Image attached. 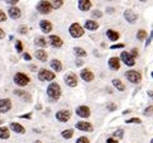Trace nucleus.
Wrapping results in <instances>:
<instances>
[{
	"instance_id": "1",
	"label": "nucleus",
	"mask_w": 153,
	"mask_h": 143,
	"mask_svg": "<svg viewBox=\"0 0 153 143\" xmlns=\"http://www.w3.org/2000/svg\"><path fill=\"white\" fill-rule=\"evenodd\" d=\"M46 92H47V96L50 98V100L57 101L62 95V89H61V86H59L57 82H51V84L47 86Z\"/></svg>"
},
{
	"instance_id": "2",
	"label": "nucleus",
	"mask_w": 153,
	"mask_h": 143,
	"mask_svg": "<svg viewBox=\"0 0 153 143\" xmlns=\"http://www.w3.org/2000/svg\"><path fill=\"white\" fill-rule=\"evenodd\" d=\"M124 75H125V77H127V80L129 82H132V84L138 85L142 82V74L137 70H128V71H125Z\"/></svg>"
},
{
	"instance_id": "3",
	"label": "nucleus",
	"mask_w": 153,
	"mask_h": 143,
	"mask_svg": "<svg viewBox=\"0 0 153 143\" xmlns=\"http://www.w3.org/2000/svg\"><path fill=\"white\" fill-rule=\"evenodd\" d=\"M52 10H53V7H52L51 1H48V0H41V1L37 4V12L39 14L47 15V14H50Z\"/></svg>"
},
{
	"instance_id": "4",
	"label": "nucleus",
	"mask_w": 153,
	"mask_h": 143,
	"mask_svg": "<svg viewBox=\"0 0 153 143\" xmlns=\"http://www.w3.org/2000/svg\"><path fill=\"white\" fill-rule=\"evenodd\" d=\"M68 33L72 38H81L85 34V29H84V27H81L79 23H72L68 28Z\"/></svg>"
},
{
	"instance_id": "5",
	"label": "nucleus",
	"mask_w": 153,
	"mask_h": 143,
	"mask_svg": "<svg viewBox=\"0 0 153 143\" xmlns=\"http://www.w3.org/2000/svg\"><path fill=\"white\" fill-rule=\"evenodd\" d=\"M13 80L15 82V85H18L20 87H24V86H27L30 82V77L28 75H25L24 72H17L14 75Z\"/></svg>"
},
{
	"instance_id": "6",
	"label": "nucleus",
	"mask_w": 153,
	"mask_h": 143,
	"mask_svg": "<svg viewBox=\"0 0 153 143\" xmlns=\"http://www.w3.org/2000/svg\"><path fill=\"white\" fill-rule=\"evenodd\" d=\"M54 79H56V74L51 70L41 69L38 71V80L39 81H53Z\"/></svg>"
},
{
	"instance_id": "7",
	"label": "nucleus",
	"mask_w": 153,
	"mask_h": 143,
	"mask_svg": "<svg viewBox=\"0 0 153 143\" xmlns=\"http://www.w3.org/2000/svg\"><path fill=\"white\" fill-rule=\"evenodd\" d=\"M120 62H123L125 66H128V67H133L135 65V58L130 54L128 51H123L120 53Z\"/></svg>"
},
{
	"instance_id": "8",
	"label": "nucleus",
	"mask_w": 153,
	"mask_h": 143,
	"mask_svg": "<svg viewBox=\"0 0 153 143\" xmlns=\"http://www.w3.org/2000/svg\"><path fill=\"white\" fill-rule=\"evenodd\" d=\"M56 119L61 123H67L71 119V112L68 109H62V110H58L56 113Z\"/></svg>"
},
{
	"instance_id": "9",
	"label": "nucleus",
	"mask_w": 153,
	"mask_h": 143,
	"mask_svg": "<svg viewBox=\"0 0 153 143\" xmlns=\"http://www.w3.org/2000/svg\"><path fill=\"white\" fill-rule=\"evenodd\" d=\"M75 128L81 132H92L94 130V125L90 122H86V120H80V122L75 124Z\"/></svg>"
},
{
	"instance_id": "10",
	"label": "nucleus",
	"mask_w": 153,
	"mask_h": 143,
	"mask_svg": "<svg viewBox=\"0 0 153 143\" xmlns=\"http://www.w3.org/2000/svg\"><path fill=\"white\" fill-rule=\"evenodd\" d=\"M76 115L80 118H84V119H87L91 115V110L90 108L87 105H80L76 108Z\"/></svg>"
},
{
	"instance_id": "11",
	"label": "nucleus",
	"mask_w": 153,
	"mask_h": 143,
	"mask_svg": "<svg viewBox=\"0 0 153 143\" xmlns=\"http://www.w3.org/2000/svg\"><path fill=\"white\" fill-rule=\"evenodd\" d=\"M63 81L66 82V85L68 87H76L77 86V76H76L74 72H68L65 75Z\"/></svg>"
},
{
	"instance_id": "12",
	"label": "nucleus",
	"mask_w": 153,
	"mask_h": 143,
	"mask_svg": "<svg viewBox=\"0 0 153 143\" xmlns=\"http://www.w3.org/2000/svg\"><path fill=\"white\" fill-rule=\"evenodd\" d=\"M123 16H124V19L127 20L129 24H134L135 22L138 20V15H137L132 9H127V10H124Z\"/></svg>"
},
{
	"instance_id": "13",
	"label": "nucleus",
	"mask_w": 153,
	"mask_h": 143,
	"mask_svg": "<svg viewBox=\"0 0 153 143\" xmlns=\"http://www.w3.org/2000/svg\"><path fill=\"white\" fill-rule=\"evenodd\" d=\"M108 66L109 69L113 70V71H119L120 67H122V62H120V58L119 57H110L108 61Z\"/></svg>"
},
{
	"instance_id": "14",
	"label": "nucleus",
	"mask_w": 153,
	"mask_h": 143,
	"mask_svg": "<svg viewBox=\"0 0 153 143\" xmlns=\"http://www.w3.org/2000/svg\"><path fill=\"white\" fill-rule=\"evenodd\" d=\"M48 42H50V45L53 47V48H61L63 46V41H62V38L59 37V36H50L48 37Z\"/></svg>"
},
{
	"instance_id": "15",
	"label": "nucleus",
	"mask_w": 153,
	"mask_h": 143,
	"mask_svg": "<svg viewBox=\"0 0 153 143\" xmlns=\"http://www.w3.org/2000/svg\"><path fill=\"white\" fill-rule=\"evenodd\" d=\"M80 77L85 82H91L92 80L95 79V75H94V72H92L91 70L82 69V70H81V72H80Z\"/></svg>"
},
{
	"instance_id": "16",
	"label": "nucleus",
	"mask_w": 153,
	"mask_h": 143,
	"mask_svg": "<svg viewBox=\"0 0 153 143\" xmlns=\"http://www.w3.org/2000/svg\"><path fill=\"white\" fill-rule=\"evenodd\" d=\"M10 109H12V100L8 98H4V99H0V113H8Z\"/></svg>"
},
{
	"instance_id": "17",
	"label": "nucleus",
	"mask_w": 153,
	"mask_h": 143,
	"mask_svg": "<svg viewBox=\"0 0 153 143\" xmlns=\"http://www.w3.org/2000/svg\"><path fill=\"white\" fill-rule=\"evenodd\" d=\"M39 28L42 31V33H45V34H48V33H51L52 29H53V25L50 20H46V19H43L39 22Z\"/></svg>"
},
{
	"instance_id": "18",
	"label": "nucleus",
	"mask_w": 153,
	"mask_h": 143,
	"mask_svg": "<svg viewBox=\"0 0 153 143\" xmlns=\"http://www.w3.org/2000/svg\"><path fill=\"white\" fill-rule=\"evenodd\" d=\"M99 23L95 20V19H87L85 22V24H84V29H87V31H90V32H95L99 29Z\"/></svg>"
},
{
	"instance_id": "19",
	"label": "nucleus",
	"mask_w": 153,
	"mask_h": 143,
	"mask_svg": "<svg viewBox=\"0 0 153 143\" xmlns=\"http://www.w3.org/2000/svg\"><path fill=\"white\" fill-rule=\"evenodd\" d=\"M8 14H9L10 18L15 20V19H19L22 16V10L18 7H15V5H12V7L9 8V10H8Z\"/></svg>"
},
{
	"instance_id": "20",
	"label": "nucleus",
	"mask_w": 153,
	"mask_h": 143,
	"mask_svg": "<svg viewBox=\"0 0 153 143\" xmlns=\"http://www.w3.org/2000/svg\"><path fill=\"white\" fill-rule=\"evenodd\" d=\"M77 7L81 12H89L92 7V3H91V0H79Z\"/></svg>"
},
{
	"instance_id": "21",
	"label": "nucleus",
	"mask_w": 153,
	"mask_h": 143,
	"mask_svg": "<svg viewBox=\"0 0 153 143\" xmlns=\"http://www.w3.org/2000/svg\"><path fill=\"white\" fill-rule=\"evenodd\" d=\"M50 66H51V69L53 70L54 74H56V72H61V71H62V62L59 61V60H57V58L51 60Z\"/></svg>"
},
{
	"instance_id": "22",
	"label": "nucleus",
	"mask_w": 153,
	"mask_h": 143,
	"mask_svg": "<svg viewBox=\"0 0 153 143\" xmlns=\"http://www.w3.org/2000/svg\"><path fill=\"white\" fill-rule=\"evenodd\" d=\"M111 85H113L114 89H117L118 91H125V89H127V86L124 85V82L120 79H113L111 80Z\"/></svg>"
},
{
	"instance_id": "23",
	"label": "nucleus",
	"mask_w": 153,
	"mask_h": 143,
	"mask_svg": "<svg viewBox=\"0 0 153 143\" xmlns=\"http://www.w3.org/2000/svg\"><path fill=\"white\" fill-rule=\"evenodd\" d=\"M10 129H12L13 132H15V133H18V134H24L25 133V128L20 123H10Z\"/></svg>"
},
{
	"instance_id": "24",
	"label": "nucleus",
	"mask_w": 153,
	"mask_h": 143,
	"mask_svg": "<svg viewBox=\"0 0 153 143\" xmlns=\"http://www.w3.org/2000/svg\"><path fill=\"white\" fill-rule=\"evenodd\" d=\"M106 37H108L109 41L117 42L119 38H120V34H119V32L114 31V29H108V31H106Z\"/></svg>"
},
{
	"instance_id": "25",
	"label": "nucleus",
	"mask_w": 153,
	"mask_h": 143,
	"mask_svg": "<svg viewBox=\"0 0 153 143\" xmlns=\"http://www.w3.org/2000/svg\"><path fill=\"white\" fill-rule=\"evenodd\" d=\"M36 58L37 60H39V61L41 62H46L47 61V58H48V54H47V52L45 51V49H37V51H36Z\"/></svg>"
},
{
	"instance_id": "26",
	"label": "nucleus",
	"mask_w": 153,
	"mask_h": 143,
	"mask_svg": "<svg viewBox=\"0 0 153 143\" xmlns=\"http://www.w3.org/2000/svg\"><path fill=\"white\" fill-rule=\"evenodd\" d=\"M14 94L18 95L20 99H23V100H25V101H30L32 100L30 94L29 92H27V91H24V90H14Z\"/></svg>"
},
{
	"instance_id": "27",
	"label": "nucleus",
	"mask_w": 153,
	"mask_h": 143,
	"mask_svg": "<svg viewBox=\"0 0 153 143\" xmlns=\"http://www.w3.org/2000/svg\"><path fill=\"white\" fill-rule=\"evenodd\" d=\"M34 45L38 46V47H41V48H46V47L48 46V43H47V41H46L45 37H36Z\"/></svg>"
},
{
	"instance_id": "28",
	"label": "nucleus",
	"mask_w": 153,
	"mask_h": 143,
	"mask_svg": "<svg viewBox=\"0 0 153 143\" xmlns=\"http://www.w3.org/2000/svg\"><path fill=\"white\" fill-rule=\"evenodd\" d=\"M74 53L76 54V57H77V58H84V57L87 56L86 51L84 48H81V47H75L74 48Z\"/></svg>"
},
{
	"instance_id": "29",
	"label": "nucleus",
	"mask_w": 153,
	"mask_h": 143,
	"mask_svg": "<svg viewBox=\"0 0 153 143\" xmlns=\"http://www.w3.org/2000/svg\"><path fill=\"white\" fill-rule=\"evenodd\" d=\"M10 137V130L7 127H0V139H8Z\"/></svg>"
},
{
	"instance_id": "30",
	"label": "nucleus",
	"mask_w": 153,
	"mask_h": 143,
	"mask_svg": "<svg viewBox=\"0 0 153 143\" xmlns=\"http://www.w3.org/2000/svg\"><path fill=\"white\" fill-rule=\"evenodd\" d=\"M147 37H148V34H147V31H144V29H138V31H137V39H138L139 42L146 41Z\"/></svg>"
},
{
	"instance_id": "31",
	"label": "nucleus",
	"mask_w": 153,
	"mask_h": 143,
	"mask_svg": "<svg viewBox=\"0 0 153 143\" xmlns=\"http://www.w3.org/2000/svg\"><path fill=\"white\" fill-rule=\"evenodd\" d=\"M74 129H65L61 132V136H62V138L65 139H71L74 137Z\"/></svg>"
},
{
	"instance_id": "32",
	"label": "nucleus",
	"mask_w": 153,
	"mask_h": 143,
	"mask_svg": "<svg viewBox=\"0 0 153 143\" xmlns=\"http://www.w3.org/2000/svg\"><path fill=\"white\" fill-rule=\"evenodd\" d=\"M125 124H142V119L140 118H129V119H125Z\"/></svg>"
},
{
	"instance_id": "33",
	"label": "nucleus",
	"mask_w": 153,
	"mask_h": 143,
	"mask_svg": "<svg viewBox=\"0 0 153 143\" xmlns=\"http://www.w3.org/2000/svg\"><path fill=\"white\" fill-rule=\"evenodd\" d=\"M53 9H59L63 5V0H52L51 1Z\"/></svg>"
},
{
	"instance_id": "34",
	"label": "nucleus",
	"mask_w": 153,
	"mask_h": 143,
	"mask_svg": "<svg viewBox=\"0 0 153 143\" xmlns=\"http://www.w3.org/2000/svg\"><path fill=\"white\" fill-rule=\"evenodd\" d=\"M102 16V12L101 10H92L91 12V18L92 19H99Z\"/></svg>"
},
{
	"instance_id": "35",
	"label": "nucleus",
	"mask_w": 153,
	"mask_h": 143,
	"mask_svg": "<svg viewBox=\"0 0 153 143\" xmlns=\"http://www.w3.org/2000/svg\"><path fill=\"white\" fill-rule=\"evenodd\" d=\"M113 136H114V138H117V139H122L123 136H124V130L123 129H117L113 133Z\"/></svg>"
},
{
	"instance_id": "36",
	"label": "nucleus",
	"mask_w": 153,
	"mask_h": 143,
	"mask_svg": "<svg viewBox=\"0 0 153 143\" xmlns=\"http://www.w3.org/2000/svg\"><path fill=\"white\" fill-rule=\"evenodd\" d=\"M143 115H146V117H151V115H153V105L147 107L143 110Z\"/></svg>"
},
{
	"instance_id": "37",
	"label": "nucleus",
	"mask_w": 153,
	"mask_h": 143,
	"mask_svg": "<svg viewBox=\"0 0 153 143\" xmlns=\"http://www.w3.org/2000/svg\"><path fill=\"white\" fill-rule=\"evenodd\" d=\"M15 49H17L18 53L23 52V43H22V41H19V39L15 41Z\"/></svg>"
},
{
	"instance_id": "38",
	"label": "nucleus",
	"mask_w": 153,
	"mask_h": 143,
	"mask_svg": "<svg viewBox=\"0 0 153 143\" xmlns=\"http://www.w3.org/2000/svg\"><path fill=\"white\" fill-rule=\"evenodd\" d=\"M106 109H108L109 112H115L117 109H118V105H117L115 103H109L108 105H106Z\"/></svg>"
},
{
	"instance_id": "39",
	"label": "nucleus",
	"mask_w": 153,
	"mask_h": 143,
	"mask_svg": "<svg viewBox=\"0 0 153 143\" xmlns=\"http://www.w3.org/2000/svg\"><path fill=\"white\" fill-rule=\"evenodd\" d=\"M76 143H90V141H89V138H87V137L81 136V137H79V138L76 139Z\"/></svg>"
},
{
	"instance_id": "40",
	"label": "nucleus",
	"mask_w": 153,
	"mask_h": 143,
	"mask_svg": "<svg viewBox=\"0 0 153 143\" xmlns=\"http://www.w3.org/2000/svg\"><path fill=\"white\" fill-rule=\"evenodd\" d=\"M129 53L132 54V56H133L134 58H137V57L139 56V49L134 47V48H132V49H130V51H129Z\"/></svg>"
},
{
	"instance_id": "41",
	"label": "nucleus",
	"mask_w": 153,
	"mask_h": 143,
	"mask_svg": "<svg viewBox=\"0 0 153 143\" xmlns=\"http://www.w3.org/2000/svg\"><path fill=\"white\" fill-rule=\"evenodd\" d=\"M18 31H19L20 34H27V33H28V27L27 25H20Z\"/></svg>"
},
{
	"instance_id": "42",
	"label": "nucleus",
	"mask_w": 153,
	"mask_h": 143,
	"mask_svg": "<svg viewBox=\"0 0 153 143\" xmlns=\"http://www.w3.org/2000/svg\"><path fill=\"white\" fill-rule=\"evenodd\" d=\"M124 47H125L124 43H117V45L110 46V49H119V48H124Z\"/></svg>"
},
{
	"instance_id": "43",
	"label": "nucleus",
	"mask_w": 153,
	"mask_h": 143,
	"mask_svg": "<svg viewBox=\"0 0 153 143\" xmlns=\"http://www.w3.org/2000/svg\"><path fill=\"white\" fill-rule=\"evenodd\" d=\"M5 20H7V14H5L3 10H0V23H3Z\"/></svg>"
},
{
	"instance_id": "44",
	"label": "nucleus",
	"mask_w": 153,
	"mask_h": 143,
	"mask_svg": "<svg viewBox=\"0 0 153 143\" xmlns=\"http://www.w3.org/2000/svg\"><path fill=\"white\" fill-rule=\"evenodd\" d=\"M19 118H22V119H32V113H27V114H23V115H19Z\"/></svg>"
},
{
	"instance_id": "45",
	"label": "nucleus",
	"mask_w": 153,
	"mask_h": 143,
	"mask_svg": "<svg viewBox=\"0 0 153 143\" xmlns=\"http://www.w3.org/2000/svg\"><path fill=\"white\" fill-rule=\"evenodd\" d=\"M106 143H118V139L114 137H109V138H106Z\"/></svg>"
},
{
	"instance_id": "46",
	"label": "nucleus",
	"mask_w": 153,
	"mask_h": 143,
	"mask_svg": "<svg viewBox=\"0 0 153 143\" xmlns=\"http://www.w3.org/2000/svg\"><path fill=\"white\" fill-rule=\"evenodd\" d=\"M23 58L25 60V61H30V60H32V56H30L28 52H25V53L23 54Z\"/></svg>"
},
{
	"instance_id": "47",
	"label": "nucleus",
	"mask_w": 153,
	"mask_h": 143,
	"mask_svg": "<svg viewBox=\"0 0 153 143\" xmlns=\"http://www.w3.org/2000/svg\"><path fill=\"white\" fill-rule=\"evenodd\" d=\"M5 3L7 4H10V5H15L19 3V0H5Z\"/></svg>"
},
{
	"instance_id": "48",
	"label": "nucleus",
	"mask_w": 153,
	"mask_h": 143,
	"mask_svg": "<svg viewBox=\"0 0 153 143\" xmlns=\"http://www.w3.org/2000/svg\"><path fill=\"white\" fill-rule=\"evenodd\" d=\"M84 65V61L80 58H76V66H79V67H81V66Z\"/></svg>"
},
{
	"instance_id": "49",
	"label": "nucleus",
	"mask_w": 153,
	"mask_h": 143,
	"mask_svg": "<svg viewBox=\"0 0 153 143\" xmlns=\"http://www.w3.org/2000/svg\"><path fill=\"white\" fill-rule=\"evenodd\" d=\"M147 95H148V98L153 101V90H148V91H147Z\"/></svg>"
},
{
	"instance_id": "50",
	"label": "nucleus",
	"mask_w": 153,
	"mask_h": 143,
	"mask_svg": "<svg viewBox=\"0 0 153 143\" xmlns=\"http://www.w3.org/2000/svg\"><path fill=\"white\" fill-rule=\"evenodd\" d=\"M4 37H5V32H4L1 28H0V39H3Z\"/></svg>"
},
{
	"instance_id": "51",
	"label": "nucleus",
	"mask_w": 153,
	"mask_h": 143,
	"mask_svg": "<svg viewBox=\"0 0 153 143\" xmlns=\"http://www.w3.org/2000/svg\"><path fill=\"white\" fill-rule=\"evenodd\" d=\"M132 113V110L130 109H127V110H123V115H127V114H130Z\"/></svg>"
},
{
	"instance_id": "52",
	"label": "nucleus",
	"mask_w": 153,
	"mask_h": 143,
	"mask_svg": "<svg viewBox=\"0 0 153 143\" xmlns=\"http://www.w3.org/2000/svg\"><path fill=\"white\" fill-rule=\"evenodd\" d=\"M106 12L111 14V13H114V9H113V8H108V9H106Z\"/></svg>"
},
{
	"instance_id": "53",
	"label": "nucleus",
	"mask_w": 153,
	"mask_h": 143,
	"mask_svg": "<svg viewBox=\"0 0 153 143\" xmlns=\"http://www.w3.org/2000/svg\"><path fill=\"white\" fill-rule=\"evenodd\" d=\"M149 38H151V39L153 41V29H152V32H151V34H149Z\"/></svg>"
},
{
	"instance_id": "54",
	"label": "nucleus",
	"mask_w": 153,
	"mask_h": 143,
	"mask_svg": "<svg viewBox=\"0 0 153 143\" xmlns=\"http://www.w3.org/2000/svg\"><path fill=\"white\" fill-rule=\"evenodd\" d=\"M33 143H42V142H41V141H34Z\"/></svg>"
},
{
	"instance_id": "55",
	"label": "nucleus",
	"mask_w": 153,
	"mask_h": 143,
	"mask_svg": "<svg viewBox=\"0 0 153 143\" xmlns=\"http://www.w3.org/2000/svg\"><path fill=\"white\" fill-rule=\"evenodd\" d=\"M139 1H142V3H146V1H147V0H139Z\"/></svg>"
},
{
	"instance_id": "56",
	"label": "nucleus",
	"mask_w": 153,
	"mask_h": 143,
	"mask_svg": "<svg viewBox=\"0 0 153 143\" xmlns=\"http://www.w3.org/2000/svg\"><path fill=\"white\" fill-rule=\"evenodd\" d=\"M4 123V120H0V124H3Z\"/></svg>"
},
{
	"instance_id": "57",
	"label": "nucleus",
	"mask_w": 153,
	"mask_h": 143,
	"mask_svg": "<svg viewBox=\"0 0 153 143\" xmlns=\"http://www.w3.org/2000/svg\"><path fill=\"white\" fill-rule=\"evenodd\" d=\"M151 76H152V77H153V71H152V72H151Z\"/></svg>"
},
{
	"instance_id": "58",
	"label": "nucleus",
	"mask_w": 153,
	"mask_h": 143,
	"mask_svg": "<svg viewBox=\"0 0 153 143\" xmlns=\"http://www.w3.org/2000/svg\"><path fill=\"white\" fill-rule=\"evenodd\" d=\"M149 143H153V138H152V139H151V142H149Z\"/></svg>"
},
{
	"instance_id": "59",
	"label": "nucleus",
	"mask_w": 153,
	"mask_h": 143,
	"mask_svg": "<svg viewBox=\"0 0 153 143\" xmlns=\"http://www.w3.org/2000/svg\"><path fill=\"white\" fill-rule=\"evenodd\" d=\"M108 1H111V0H108Z\"/></svg>"
}]
</instances>
